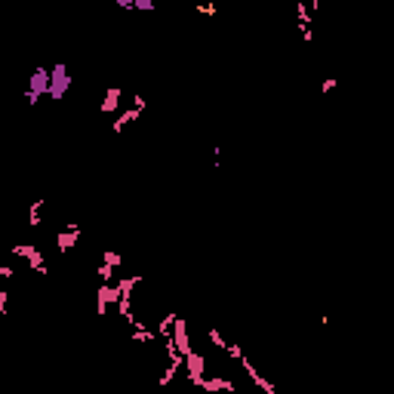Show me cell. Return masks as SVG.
<instances>
[{
	"label": "cell",
	"mask_w": 394,
	"mask_h": 394,
	"mask_svg": "<svg viewBox=\"0 0 394 394\" xmlns=\"http://www.w3.org/2000/svg\"><path fill=\"white\" fill-rule=\"evenodd\" d=\"M145 105H148L145 96H133V108H136V111H145Z\"/></svg>",
	"instance_id": "obj_17"
},
{
	"label": "cell",
	"mask_w": 394,
	"mask_h": 394,
	"mask_svg": "<svg viewBox=\"0 0 394 394\" xmlns=\"http://www.w3.org/2000/svg\"><path fill=\"white\" fill-rule=\"evenodd\" d=\"M12 274H16V271H12V265H0V277H3V280H9Z\"/></svg>",
	"instance_id": "obj_20"
},
{
	"label": "cell",
	"mask_w": 394,
	"mask_h": 394,
	"mask_svg": "<svg viewBox=\"0 0 394 394\" xmlns=\"http://www.w3.org/2000/svg\"><path fill=\"white\" fill-rule=\"evenodd\" d=\"M120 96H123L120 87H108V93H105V98H102V105H98V111H102V114H111V111H117Z\"/></svg>",
	"instance_id": "obj_9"
},
{
	"label": "cell",
	"mask_w": 394,
	"mask_h": 394,
	"mask_svg": "<svg viewBox=\"0 0 394 394\" xmlns=\"http://www.w3.org/2000/svg\"><path fill=\"white\" fill-rule=\"evenodd\" d=\"M74 77L68 74L65 65H52V80H49V98H62L68 90H71Z\"/></svg>",
	"instance_id": "obj_3"
},
{
	"label": "cell",
	"mask_w": 394,
	"mask_h": 394,
	"mask_svg": "<svg viewBox=\"0 0 394 394\" xmlns=\"http://www.w3.org/2000/svg\"><path fill=\"white\" fill-rule=\"evenodd\" d=\"M133 9H154V0H133Z\"/></svg>",
	"instance_id": "obj_16"
},
{
	"label": "cell",
	"mask_w": 394,
	"mask_h": 394,
	"mask_svg": "<svg viewBox=\"0 0 394 394\" xmlns=\"http://www.w3.org/2000/svg\"><path fill=\"white\" fill-rule=\"evenodd\" d=\"M49 80H52V68H37V71L28 77V90H25L28 105H37L40 96H49Z\"/></svg>",
	"instance_id": "obj_1"
},
{
	"label": "cell",
	"mask_w": 394,
	"mask_h": 394,
	"mask_svg": "<svg viewBox=\"0 0 394 394\" xmlns=\"http://www.w3.org/2000/svg\"><path fill=\"white\" fill-rule=\"evenodd\" d=\"M197 12H203V16H216V3H197Z\"/></svg>",
	"instance_id": "obj_15"
},
{
	"label": "cell",
	"mask_w": 394,
	"mask_h": 394,
	"mask_svg": "<svg viewBox=\"0 0 394 394\" xmlns=\"http://www.w3.org/2000/svg\"><path fill=\"white\" fill-rule=\"evenodd\" d=\"M80 234H83V231H80V225H77V222H68V225H65V231L55 234V249H59V252H68L71 246H77Z\"/></svg>",
	"instance_id": "obj_5"
},
{
	"label": "cell",
	"mask_w": 394,
	"mask_h": 394,
	"mask_svg": "<svg viewBox=\"0 0 394 394\" xmlns=\"http://www.w3.org/2000/svg\"><path fill=\"white\" fill-rule=\"evenodd\" d=\"M111 302H120V290L111 287V284H102L98 287V314H105Z\"/></svg>",
	"instance_id": "obj_8"
},
{
	"label": "cell",
	"mask_w": 394,
	"mask_h": 394,
	"mask_svg": "<svg viewBox=\"0 0 394 394\" xmlns=\"http://www.w3.org/2000/svg\"><path fill=\"white\" fill-rule=\"evenodd\" d=\"M9 252L12 256H19V259H25L28 262V268L31 271H37L40 277H47L49 274V268H47V262H44V249H37V246H9Z\"/></svg>",
	"instance_id": "obj_2"
},
{
	"label": "cell",
	"mask_w": 394,
	"mask_h": 394,
	"mask_svg": "<svg viewBox=\"0 0 394 394\" xmlns=\"http://www.w3.org/2000/svg\"><path fill=\"white\" fill-rule=\"evenodd\" d=\"M241 367H244V373L249 376V382L256 385L259 391H265V394H277L274 382H271V379H265V376H262V373H259L256 367H252V360H249V357H244V360H241Z\"/></svg>",
	"instance_id": "obj_6"
},
{
	"label": "cell",
	"mask_w": 394,
	"mask_h": 394,
	"mask_svg": "<svg viewBox=\"0 0 394 394\" xmlns=\"http://www.w3.org/2000/svg\"><path fill=\"white\" fill-rule=\"evenodd\" d=\"M203 391H209V394H216V391L237 394V385L231 382V379H225V376H206L203 379Z\"/></svg>",
	"instance_id": "obj_7"
},
{
	"label": "cell",
	"mask_w": 394,
	"mask_h": 394,
	"mask_svg": "<svg viewBox=\"0 0 394 394\" xmlns=\"http://www.w3.org/2000/svg\"><path fill=\"white\" fill-rule=\"evenodd\" d=\"M333 90H336V77H327L320 83V93H333Z\"/></svg>",
	"instance_id": "obj_18"
},
{
	"label": "cell",
	"mask_w": 394,
	"mask_h": 394,
	"mask_svg": "<svg viewBox=\"0 0 394 394\" xmlns=\"http://www.w3.org/2000/svg\"><path fill=\"white\" fill-rule=\"evenodd\" d=\"M206 339H209V342H213V345H216L219 351H225V348H228V342H225V339H222V333H219L216 327H209V330H206Z\"/></svg>",
	"instance_id": "obj_12"
},
{
	"label": "cell",
	"mask_w": 394,
	"mask_h": 394,
	"mask_svg": "<svg viewBox=\"0 0 394 394\" xmlns=\"http://www.w3.org/2000/svg\"><path fill=\"white\" fill-rule=\"evenodd\" d=\"M114 274H117V268H111V265H98V277H102V284H111L114 280Z\"/></svg>",
	"instance_id": "obj_14"
},
{
	"label": "cell",
	"mask_w": 394,
	"mask_h": 394,
	"mask_svg": "<svg viewBox=\"0 0 394 394\" xmlns=\"http://www.w3.org/2000/svg\"><path fill=\"white\" fill-rule=\"evenodd\" d=\"M44 197H37V200L31 203V209H28V228H40V222H44V219H40V209H44Z\"/></svg>",
	"instance_id": "obj_11"
},
{
	"label": "cell",
	"mask_w": 394,
	"mask_h": 394,
	"mask_svg": "<svg viewBox=\"0 0 394 394\" xmlns=\"http://www.w3.org/2000/svg\"><path fill=\"white\" fill-rule=\"evenodd\" d=\"M102 259H105V265H111V268H120L123 265V256H117L114 249H102Z\"/></svg>",
	"instance_id": "obj_13"
},
{
	"label": "cell",
	"mask_w": 394,
	"mask_h": 394,
	"mask_svg": "<svg viewBox=\"0 0 394 394\" xmlns=\"http://www.w3.org/2000/svg\"><path fill=\"white\" fill-rule=\"evenodd\" d=\"M139 117H142V111H136V108L123 111V114H117V120L111 123V130H114V136H120V133H123V126H126V123H133V120H139Z\"/></svg>",
	"instance_id": "obj_10"
},
{
	"label": "cell",
	"mask_w": 394,
	"mask_h": 394,
	"mask_svg": "<svg viewBox=\"0 0 394 394\" xmlns=\"http://www.w3.org/2000/svg\"><path fill=\"white\" fill-rule=\"evenodd\" d=\"M185 370H188V382L203 388V379H206V357L197 354V351H191V354L185 357Z\"/></svg>",
	"instance_id": "obj_4"
},
{
	"label": "cell",
	"mask_w": 394,
	"mask_h": 394,
	"mask_svg": "<svg viewBox=\"0 0 394 394\" xmlns=\"http://www.w3.org/2000/svg\"><path fill=\"white\" fill-rule=\"evenodd\" d=\"M6 302H9V293L0 290V314H6Z\"/></svg>",
	"instance_id": "obj_19"
}]
</instances>
